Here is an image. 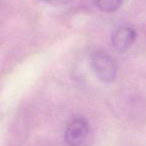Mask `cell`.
Instances as JSON below:
<instances>
[{
  "label": "cell",
  "instance_id": "6da1fadb",
  "mask_svg": "<svg viewBox=\"0 0 146 146\" xmlns=\"http://www.w3.org/2000/svg\"><path fill=\"white\" fill-rule=\"evenodd\" d=\"M90 65L94 74L102 82H112L117 74V64L108 53L95 50L90 56Z\"/></svg>",
  "mask_w": 146,
  "mask_h": 146
},
{
  "label": "cell",
  "instance_id": "7a4b0ae2",
  "mask_svg": "<svg viewBox=\"0 0 146 146\" xmlns=\"http://www.w3.org/2000/svg\"><path fill=\"white\" fill-rule=\"evenodd\" d=\"M89 133V125L84 118L73 119L65 129V140L69 146H79Z\"/></svg>",
  "mask_w": 146,
  "mask_h": 146
},
{
  "label": "cell",
  "instance_id": "3957f363",
  "mask_svg": "<svg viewBox=\"0 0 146 146\" xmlns=\"http://www.w3.org/2000/svg\"><path fill=\"white\" fill-rule=\"evenodd\" d=\"M136 39V31L132 27L121 26L113 32L111 37L112 45L117 51L128 50Z\"/></svg>",
  "mask_w": 146,
  "mask_h": 146
},
{
  "label": "cell",
  "instance_id": "277c9868",
  "mask_svg": "<svg viewBox=\"0 0 146 146\" xmlns=\"http://www.w3.org/2000/svg\"><path fill=\"white\" fill-rule=\"evenodd\" d=\"M98 9L106 13H112L120 8L123 0H94Z\"/></svg>",
  "mask_w": 146,
  "mask_h": 146
},
{
  "label": "cell",
  "instance_id": "5b68a950",
  "mask_svg": "<svg viewBox=\"0 0 146 146\" xmlns=\"http://www.w3.org/2000/svg\"><path fill=\"white\" fill-rule=\"evenodd\" d=\"M44 1L51 5H65L70 2L71 0H44Z\"/></svg>",
  "mask_w": 146,
  "mask_h": 146
}]
</instances>
